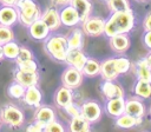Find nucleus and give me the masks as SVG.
<instances>
[{
	"label": "nucleus",
	"instance_id": "obj_23",
	"mask_svg": "<svg viewBox=\"0 0 151 132\" xmlns=\"http://www.w3.org/2000/svg\"><path fill=\"white\" fill-rule=\"evenodd\" d=\"M142 123V119L132 117L127 113H123L120 116H118L116 118V126L120 127V128H132L137 125H139Z\"/></svg>",
	"mask_w": 151,
	"mask_h": 132
},
{
	"label": "nucleus",
	"instance_id": "obj_30",
	"mask_svg": "<svg viewBox=\"0 0 151 132\" xmlns=\"http://www.w3.org/2000/svg\"><path fill=\"white\" fill-rule=\"evenodd\" d=\"M107 7L109 9L113 12H120V11H129L131 9L129 0H107Z\"/></svg>",
	"mask_w": 151,
	"mask_h": 132
},
{
	"label": "nucleus",
	"instance_id": "obj_8",
	"mask_svg": "<svg viewBox=\"0 0 151 132\" xmlns=\"http://www.w3.org/2000/svg\"><path fill=\"white\" fill-rule=\"evenodd\" d=\"M86 60H87V57L81 52V48H72V50H67L64 62H66L68 66H72L81 71Z\"/></svg>",
	"mask_w": 151,
	"mask_h": 132
},
{
	"label": "nucleus",
	"instance_id": "obj_16",
	"mask_svg": "<svg viewBox=\"0 0 151 132\" xmlns=\"http://www.w3.org/2000/svg\"><path fill=\"white\" fill-rule=\"evenodd\" d=\"M104 80H116L119 75L116 67V58L107 59L100 64V73Z\"/></svg>",
	"mask_w": 151,
	"mask_h": 132
},
{
	"label": "nucleus",
	"instance_id": "obj_1",
	"mask_svg": "<svg viewBox=\"0 0 151 132\" xmlns=\"http://www.w3.org/2000/svg\"><path fill=\"white\" fill-rule=\"evenodd\" d=\"M134 26V14L132 9L113 12L112 15L105 21L104 34L106 37H112L118 33H129Z\"/></svg>",
	"mask_w": 151,
	"mask_h": 132
},
{
	"label": "nucleus",
	"instance_id": "obj_6",
	"mask_svg": "<svg viewBox=\"0 0 151 132\" xmlns=\"http://www.w3.org/2000/svg\"><path fill=\"white\" fill-rule=\"evenodd\" d=\"M105 21L99 16H88L83 21V32L88 37H99L104 34Z\"/></svg>",
	"mask_w": 151,
	"mask_h": 132
},
{
	"label": "nucleus",
	"instance_id": "obj_13",
	"mask_svg": "<svg viewBox=\"0 0 151 132\" xmlns=\"http://www.w3.org/2000/svg\"><path fill=\"white\" fill-rule=\"evenodd\" d=\"M18 22V11L15 6L2 5L0 7V25L12 27Z\"/></svg>",
	"mask_w": 151,
	"mask_h": 132
},
{
	"label": "nucleus",
	"instance_id": "obj_21",
	"mask_svg": "<svg viewBox=\"0 0 151 132\" xmlns=\"http://www.w3.org/2000/svg\"><path fill=\"white\" fill-rule=\"evenodd\" d=\"M70 5L77 11L80 22L90 16L92 11V4L88 0H70Z\"/></svg>",
	"mask_w": 151,
	"mask_h": 132
},
{
	"label": "nucleus",
	"instance_id": "obj_24",
	"mask_svg": "<svg viewBox=\"0 0 151 132\" xmlns=\"http://www.w3.org/2000/svg\"><path fill=\"white\" fill-rule=\"evenodd\" d=\"M91 123L87 121L84 117H73L71 118L68 130L71 132H88L91 130Z\"/></svg>",
	"mask_w": 151,
	"mask_h": 132
},
{
	"label": "nucleus",
	"instance_id": "obj_15",
	"mask_svg": "<svg viewBox=\"0 0 151 132\" xmlns=\"http://www.w3.org/2000/svg\"><path fill=\"white\" fill-rule=\"evenodd\" d=\"M21 99L26 105L32 106V107H38L39 105H41L42 94H41V91L38 88V86L33 85V86L25 88V93Z\"/></svg>",
	"mask_w": 151,
	"mask_h": 132
},
{
	"label": "nucleus",
	"instance_id": "obj_10",
	"mask_svg": "<svg viewBox=\"0 0 151 132\" xmlns=\"http://www.w3.org/2000/svg\"><path fill=\"white\" fill-rule=\"evenodd\" d=\"M28 34L34 40H45L50 35V29L45 25V22L39 18L35 21H33L28 27Z\"/></svg>",
	"mask_w": 151,
	"mask_h": 132
},
{
	"label": "nucleus",
	"instance_id": "obj_46",
	"mask_svg": "<svg viewBox=\"0 0 151 132\" xmlns=\"http://www.w3.org/2000/svg\"><path fill=\"white\" fill-rule=\"evenodd\" d=\"M0 127H1V120H0Z\"/></svg>",
	"mask_w": 151,
	"mask_h": 132
},
{
	"label": "nucleus",
	"instance_id": "obj_4",
	"mask_svg": "<svg viewBox=\"0 0 151 132\" xmlns=\"http://www.w3.org/2000/svg\"><path fill=\"white\" fill-rule=\"evenodd\" d=\"M0 120L1 124L7 125L8 127L19 128L25 121V116L18 106L13 104H7L0 108Z\"/></svg>",
	"mask_w": 151,
	"mask_h": 132
},
{
	"label": "nucleus",
	"instance_id": "obj_32",
	"mask_svg": "<svg viewBox=\"0 0 151 132\" xmlns=\"http://www.w3.org/2000/svg\"><path fill=\"white\" fill-rule=\"evenodd\" d=\"M17 68L25 72H38V64L34 59H29L21 62H17Z\"/></svg>",
	"mask_w": 151,
	"mask_h": 132
},
{
	"label": "nucleus",
	"instance_id": "obj_28",
	"mask_svg": "<svg viewBox=\"0 0 151 132\" xmlns=\"http://www.w3.org/2000/svg\"><path fill=\"white\" fill-rule=\"evenodd\" d=\"M81 72L86 77H94L100 73V62L94 59H87Z\"/></svg>",
	"mask_w": 151,
	"mask_h": 132
},
{
	"label": "nucleus",
	"instance_id": "obj_5",
	"mask_svg": "<svg viewBox=\"0 0 151 132\" xmlns=\"http://www.w3.org/2000/svg\"><path fill=\"white\" fill-rule=\"evenodd\" d=\"M83 78H84V74L81 71H79L72 66H68L61 73V84H63V86L74 90L81 85Z\"/></svg>",
	"mask_w": 151,
	"mask_h": 132
},
{
	"label": "nucleus",
	"instance_id": "obj_43",
	"mask_svg": "<svg viewBox=\"0 0 151 132\" xmlns=\"http://www.w3.org/2000/svg\"><path fill=\"white\" fill-rule=\"evenodd\" d=\"M145 60H146V62H147V65L150 66V68H151V53H149L147 55H146V58H145Z\"/></svg>",
	"mask_w": 151,
	"mask_h": 132
},
{
	"label": "nucleus",
	"instance_id": "obj_19",
	"mask_svg": "<svg viewBox=\"0 0 151 132\" xmlns=\"http://www.w3.org/2000/svg\"><path fill=\"white\" fill-rule=\"evenodd\" d=\"M124 113H127L132 117L142 119L145 114V106L142 101L137 99H129V100H125Z\"/></svg>",
	"mask_w": 151,
	"mask_h": 132
},
{
	"label": "nucleus",
	"instance_id": "obj_27",
	"mask_svg": "<svg viewBox=\"0 0 151 132\" xmlns=\"http://www.w3.org/2000/svg\"><path fill=\"white\" fill-rule=\"evenodd\" d=\"M83 32L80 29H74L72 33L66 38L67 39V47L68 50L72 48H81L83 47Z\"/></svg>",
	"mask_w": 151,
	"mask_h": 132
},
{
	"label": "nucleus",
	"instance_id": "obj_9",
	"mask_svg": "<svg viewBox=\"0 0 151 132\" xmlns=\"http://www.w3.org/2000/svg\"><path fill=\"white\" fill-rule=\"evenodd\" d=\"M40 19L45 22V25L48 27V29L51 32L57 31L60 26H61V21H60V15H59V11L53 8V7H48L46 8L41 15Z\"/></svg>",
	"mask_w": 151,
	"mask_h": 132
},
{
	"label": "nucleus",
	"instance_id": "obj_20",
	"mask_svg": "<svg viewBox=\"0 0 151 132\" xmlns=\"http://www.w3.org/2000/svg\"><path fill=\"white\" fill-rule=\"evenodd\" d=\"M72 101H73V92L71 88H68L66 86H61L57 90V92L54 94V103L58 107L64 108Z\"/></svg>",
	"mask_w": 151,
	"mask_h": 132
},
{
	"label": "nucleus",
	"instance_id": "obj_29",
	"mask_svg": "<svg viewBox=\"0 0 151 132\" xmlns=\"http://www.w3.org/2000/svg\"><path fill=\"white\" fill-rule=\"evenodd\" d=\"M134 93L138 97L144 98V99L150 98L151 97V82L138 79L134 85Z\"/></svg>",
	"mask_w": 151,
	"mask_h": 132
},
{
	"label": "nucleus",
	"instance_id": "obj_25",
	"mask_svg": "<svg viewBox=\"0 0 151 132\" xmlns=\"http://www.w3.org/2000/svg\"><path fill=\"white\" fill-rule=\"evenodd\" d=\"M136 74L138 77V79L151 82V68L147 65L145 58L140 59L136 62Z\"/></svg>",
	"mask_w": 151,
	"mask_h": 132
},
{
	"label": "nucleus",
	"instance_id": "obj_40",
	"mask_svg": "<svg viewBox=\"0 0 151 132\" xmlns=\"http://www.w3.org/2000/svg\"><path fill=\"white\" fill-rule=\"evenodd\" d=\"M143 28L144 31H150L151 29V13H149L144 20H143Z\"/></svg>",
	"mask_w": 151,
	"mask_h": 132
},
{
	"label": "nucleus",
	"instance_id": "obj_33",
	"mask_svg": "<svg viewBox=\"0 0 151 132\" xmlns=\"http://www.w3.org/2000/svg\"><path fill=\"white\" fill-rule=\"evenodd\" d=\"M11 40H14V32L11 27L0 25V45H4Z\"/></svg>",
	"mask_w": 151,
	"mask_h": 132
},
{
	"label": "nucleus",
	"instance_id": "obj_14",
	"mask_svg": "<svg viewBox=\"0 0 151 132\" xmlns=\"http://www.w3.org/2000/svg\"><path fill=\"white\" fill-rule=\"evenodd\" d=\"M14 81L19 82L20 85H22L25 88L37 85L39 81V74L38 72H25V71H20V70H15L14 71Z\"/></svg>",
	"mask_w": 151,
	"mask_h": 132
},
{
	"label": "nucleus",
	"instance_id": "obj_38",
	"mask_svg": "<svg viewBox=\"0 0 151 132\" xmlns=\"http://www.w3.org/2000/svg\"><path fill=\"white\" fill-rule=\"evenodd\" d=\"M26 131H27V132H41V131H44V125H42L41 123L34 120V123L29 124V125L26 127Z\"/></svg>",
	"mask_w": 151,
	"mask_h": 132
},
{
	"label": "nucleus",
	"instance_id": "obj_26",
	"mask_svg": "<svg viewBox=\"0 0 151 132\" xmlns=\"http://www.w3.org/2000/svg\"><path fill=\"white\" fill-rule=\"evenodd\" d=\"M19 48H20V45L15 40H11V41L4 44L2 45L4 58L9 59V60H15V58L19 53Z\"/></svg>",
	"mask_w": 151,
	"mask_h": 132
},
{
	"label": "nucleus",
	"instance_id": "obj_12",
	"mask_svg": "<svg viewBox=\"0 0 151 132\" xmlns=\"http://www.w3.org/2000/svg\"><path fill=\"white\" fill-rule=\"evenodd\" d=\"M131 45L127 33H118L110 37V47L116 53H124L129 50Z\"/></svg>",
	"mask_w": 151,
	"mask_h": 132
},
{
	"label": "nucleus",
	"instance_id": "obj_34",
	"mask_svg": "<svg viewBox=\"0 0 151 132\" xmlns=\"http://www.w3.org/2000/svg\"><path fill=\"white\" fill-rule=\"evenodd\" d=\"M116 67L119 74L126 73L131 67V61L127 58H116Z\"/></svg>",
	"mask_w": 151,
	"mask_h": 132
},
{
	"label": "nucleus",
	"instance_id": "obj_35",
	"mask_svg": "<svg viewBox=\"0 0 151 132\" xmlns=\"http://www.w3.org/2000/svg\"><path fill=\"white\" fill-rule=\"evenodd\" d=\"M29 59H33V53L31 50H28L27 47H24V46H20L19 48V53L15 58V62H21V61H25V60H29Z\"/></svg>",
	"mask_w": 151,
	"mask_h": 132
},
{
	"label": "nucleus",
	"instance_id": "obj_2",
	"mask_svg": "<svg viewBox=\"0 0 151 132\" xmlns=\"http://www.w3.org/2000/svg\"><path fill=\"white\" fill-rule=\"evenodd\" d=\"M15 7L18 11V21L26 27L41 15V9L34 0H18Z\"/></svg>",
	"mask_w": 151,
	"mask_h": 132
},
{
	"label": "nucleus",
	"instance_id": "obj_45",
	"mask_svg": "<svg viewBox=\"0 0 151 132\" xmlns=\"http://www.w3.org/2000/svg\"><path fill=\"white\" fill-rule=\"evenodd\" d=\"M137 1H140V2H145V1H149V0H137Z\"/></svg>",
	"mask_w": 151,
	"mask_h": 132
},
{
	"label": "nucleus",
	"instance_id": "obj_36",
	"mask_svg": "<svg viewBox=\"0 0 151 132\" xmlns=\"http://www.w3.org/2000/svg\"><path fill=\"white\" fill-rule=\"evenodd\" d=\"M44 131H46V132H64L65 128H64V126H63L59 121H57V120L54 119V120L47 123V124L44 126Z\"/></svg>",
	"mask_w": 151,
	"mask_h": 132
},
{
	"label": "nucleus",
	"instance_id": "obj_31",
	"mask_svg": "<svg viewBox=\"0 0 151 132\" xmlns=\"http://www.w3.org/2000/svg\"><path fill=\"white\" fill-rule=\"evenodd\" d=\"M25 93V87L17 81H13L7 87V94L13 99H21Z\"/></svg>",
	"mask_w": 151,
	"mask_h": 132
},
{
	"label": "nucleus",
	"instance_id": "obj_18",
	"mask_svg": "<svg viewBox=\"0 0 151 132\" xmlns=\"http://www.w3.org/2000/svg\"><path fill=\"white\" fill-rule=\"evenodd\" d=\"M124 107H125V99H124V97L109 99L106 105H105L106 113L110 117H113V118H117L118 116L123 114L124 113Z\"/></svg>",
	"mask_w": 151,
	"mask_h": 132
},
{
	"label": "nucleus",
	"instance_id": "obj_11",
	"mask_svg": "<svg viewBox=\"0 0 151 132\" xmlns=\"http://www.w3.org/2000/svg\"><path fill=\"white\" fill-rule=\"evenodd\" d=\"M59 15H60L61 25H64L66 27H74L80 22L77 11L70 4L64 6V8L59 12Z\"/></svg>",
	"mask_w": 151,
	"mask_h": 132
},
{
	"label": "nucleus",
	"instance_id": "obj_7",
	"mask_svg": "<svg viewBox=\"0 0 151 132\" xmlns=\"http://www.w3.org/2000/svg\"><path fill=\"white\" fill-rule=\"evenodd\" d=\"M81 117L90 123H97L101 117V107L97 101L88 100L80 106Z\"/></svg>",
	"mask_w": 151,
	"mask_h": 132
},
{
	"label": "nucleus",
	"instance_id": "obj_17",
	"mask_svg": "<svg viewBox=\"0 0 151 132\" xmlns=\"http://www.w3.org/2000/svg\"><path fill=\"white\" fill-rule=\"evenodd\" d=\"M100 88H101L103 94L107 99L124 97V90H123V87L119 84L114 82V80H105L101 84V87Z\"/></svg>",
	"mask_w": 151,
	"mask_h": 132
},
{
	"label": "nucleus",
	"instance_id": "obj_44",
	"mask_svg": "<svg viewBox=\"0 0 151 132\" xmlns=\"http://www.w3.org/2000/svg\"><path fill=\"white\" fill-rule=\"evenodd\" d=\"M4 59V53H2V45H0V60Z\"/></svg>",
	"mask_w": 151,
	"mask_h": 132
},
{
	"label": "nucleus",
	"instance_id": "obj_3",
	"mask_svg": "<svg viewBox=\"0 0 151 132\" xmlns=\"http://www.w3.org/2000/svg\"><path fill=\"white\" fill-rule=\"evenodd\" d=\"M44 48L46 53L57 61H65L67 47V39L61 34H53L48 35L45 39Z\"/></svg>",
	"mask_w": 151,
	"mask_h": 132
},
{
	"label": "nucleus",
	"instance_id": "obj_39",
	"mask_svg": "<svg viewBox=\"0 0 151 132\" xmlns=\"http://www.w3.org/2000/svg\"><path fill=\"white\" fill-rule=\"evenodd\" d=\"M143 42L147 48L151 50V29L145 31V34L143 35Z\"/></svg>",
	"mask_w": 151,
	"mask_h": 132
},
{
	"label": "nucleus",
	"instance_id": "obj_37",
	"mask_svg": "<svg viewBox=\"0 0 151 132\" xmlns=\"http://www.w3.org/2000/svg\"><path fill=\"white\" fill-rule=\"evenodd\" d=\"M64 110L66 111V113H67V114H68L71 118L81 116V112H80V107H79L77 104H74L73 101H72V103H70L67 106H65V107H64Z\"/></svg>",
	"mask_w": 151,
	"mask_h": 132
},
{
	"label": "nucleus",
	"instance_id": "obj_42",
	"mask_svg": "<svg viewBox=\"0 0 151 132\" xmlns=\"http://www.w3.org/2000/svg\"><path fill=\"white\" fill-rule=\"evenodd\" d=\"M18 0H0L2 5H8V6H15Z\"/></svg>",
	"mask_w": 151,
	"mask_h": 132
},
{
	"label": "nucleus",
	"instance_id": "obj_22",
	"mask_svg": "<svg viewBox=\"0 0 151 132\" xmlns=\"http://www.w3.org/2000/svg\"><path fill=\"white\" fill-rule=\"evenodd\" d=\"M54 119H55V113H54V110L52 107L41 106V105H39L37 107V110L34 112V120L35 121H39L45 126L47 123H50Z\"/></svg>",
	"mask_w": 151,
	"mask_h": 132
},
{
	"label": "nucleus",
	"instance_id": "obj_47",
	"mask_svg": "<svg viewBox=\"0 0 151 132\" xmlns=\"http://www.w3.org/2000/svg\"><path fill=\"white\" fill-rule=\"evenodd\" d=\"M103 1H107V0H103Z\"/></svg>",
	"mask_w": 151,
	"mask_h": 132
},
{
	"label": "nucleus",
	"instance_id": "obj_41",
	"mask_svg": "<svg viewBox=\"0 0 151 132\" xmlns=\"http://www.w3.org/2000/svg\"><path fill=\"white\" fill-rule=\"evenodd\" d=\"M51 1L57 6H65L70 4V0H51Z\"/></svg>",
	"mask_w": 151,
	"mask_h": 132
}]
</instances>
